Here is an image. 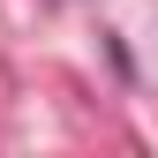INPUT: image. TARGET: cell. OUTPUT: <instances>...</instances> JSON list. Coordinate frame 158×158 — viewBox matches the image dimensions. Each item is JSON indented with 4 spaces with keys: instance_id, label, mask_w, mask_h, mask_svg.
Returning <instances> with one entry per match:
<instances>
[]
</instances>
